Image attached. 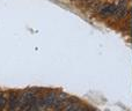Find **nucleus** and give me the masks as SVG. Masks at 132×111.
Returning <instances> with one entry per match:
<instances>
[{"instance_id": "5", "label": "nucleus", "mask_w": 132, "mask_h": 111, "mask_svg": "<svg viewBox=\"0 0 132 111\" xmlns=\"http://www.w3.org/2000/svg\"><path fill=\"white\" fill-rule=\"evenodd\" d=\"M58 98H59V100H62V101H66L68 98V95H67V94H65V93H60L59 95H58Z\"/></svg>"}, {"instance_id": "3", "label": "nucleus", "mask_w": 132, "mask_h": 111, "mask_svg": "<svg viewBox=\"0 0 132 111\" xmlns=\"http://www.w3.org/2000/svg\"><path fill=\"white\" fill-rule=\"evenodd\" d=\"M128 14V6H126V0H121L119 4L117 5V9H116V20H121V19L125 18V15Z\"/></svg>"}, {"instance_id": "2", "label": "nucleus", "mask_w": 132, "mask_h": 111, "mask_svg": "<svg viewBox=\"0 0 132 111\" xmlns=\"http://www.w3.org/2000/svg\"><path fill=\"white\" fill-rule=\"evenodd\" d=\"M20 101H21V96L19 95L16 91H13L9 95V98L7 101L8 104V110H16L20 108Z\"/></svg>"}, {"instance_id": "6", "label": "nucleus", "mask_w": 132, "mask_h": 111, "mask_svg": "<svg viewBox=\"0 0 132 111\" xmlns=\"http://www.w3.org/2000/svg\"><path fill=\"white\" fill-rule=\"evenodd\" d=\"M95 1H97V0H84V4H86V5H90V4H94Z\"/></svg>"}, {"instance_id": "4", "label": "nucleus", "mask_w": 132, "mask_h": 111, "mask_svg": "<svg viewBox=\"0 0 132 111\" xmlns=\"http://www.w3.org/2000/svg\"><path fill=\"white\" fill-rule=\"evenodd\" d=\"M6 105H7V100H6V97H5L2 94H0V110L5 109V108H6Z\"/></svg>"}, {"instance_id": "1", "label": "nucleus", "mask_w": 132, "mask_h": 111, "mask_svg": "<svg viewBox=\"0 0 132 111\" xmlns=\"http://www.w3.org/2000/svg\"><path fill=\"white\" fill-rule=\"evenodd\" d=\"M117 9V5L115 4H104V5H100V6L96 8V12L100 14V16L102 18H108V16H111L116 13Z\"/></svg>"}]
</instances>
